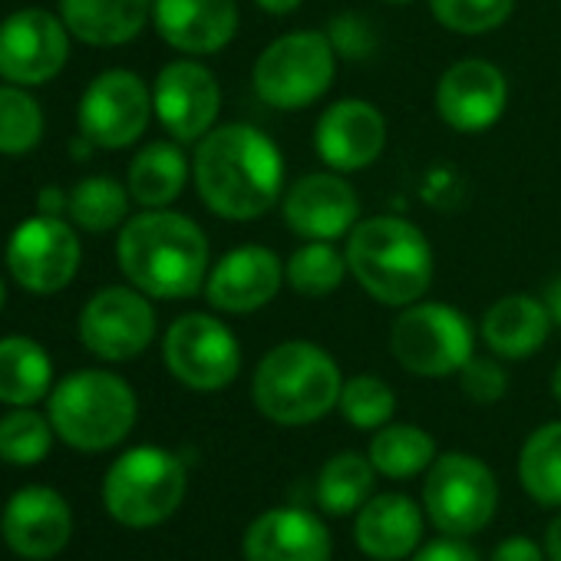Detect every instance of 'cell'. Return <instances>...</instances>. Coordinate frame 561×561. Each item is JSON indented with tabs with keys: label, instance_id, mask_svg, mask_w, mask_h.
I'll return each instance as SVG.
<instances>
[{
	"label": "cell",
	"instance_id": "5b68a950",
	"mask_svg": "<svg viewBox=\"0 0 561 561\" xmlns=\"http://www.w3.org/2000/svg\"><path fill=\"white\" fill-rule=\"evenodd\" d=\"M136 393L110 370H77L50 393V423L57 436L80 453L119 446L136 426Z\"/></svg>",
	"mask_w": 561,
	"mask_h": 561
},
{
	"label": "cell",
	"instance_id": "d4e9b609",
	"mask_svg": "<svg viewBox=\"0 0 561 561\" xmlns=\"http://www.w3.org/2000/svg\"><path fill=\"white\" fill-rule=\"evenodd\" d=\"M551 314L545 301H535L528 295H508L495 301L482 318V341L495 357L505 360H525L538 354L551 331Z\"/></svg>",
	"mask_w": 561,
	"mask_h": 561
},
{
	"label": "cell",
	"instance_id": "f35d334b",
	"mask_svg": "<svg viewBox=\"0 0 561 561\" xmlns=\"http://www.w3.org/2000/svg\"><path fill=\"white\" fill-rule=\"evenodd\" d=\"M489 561H548V558H545V551L531 538L512 535V538H505V541L495 545V551H492Z\"/></svg>",
	"mask_w": 561,
	"mask_h": 561
},
{
	"label": "cell",
	"instance_id": "74e56055",
	"mask_svg": "<svg viewBox=\"0 0 561 561\" xmlns=\"http://www.w3.org/2000/svg\"><path fill=\"white\" fill-rule=\"evenodd\" d=\"M413 561H482V558L466 538L446 535V538H433V541L420 545Z\"/></svg>",
	"mask_w": 561,
	"mask_h": 561
},
{
	"label": "cell",
	"instance_id": "f6af8a7d",
	"mask_svg": "<svg viewBox=\"0 0 561 561\" xmlns=\"http://www.w3.org/2000/svg\"><path fill=\"white\" fill-rule=\"evenodd\" d=\"M4 301H8V285H4V277H0V311H4Z\"/></svg>",
	"mask_w": 561,
	"mask_h": 561
},
{
	"label": "cell",
	"instance_id": "f546056e",
	"mask_svg": "<svg viewBox=\"0 0 561 561\" xmlns=\"http://www.w3.org/2000/svg\"><path fill=\"white\" fill-rule=\"evenodd\" d=\"M522 489L538 505H561V423L538 426L518 453Z\"/></svg>",
	"mask_w": 561,
	"mask_h": 561
},
{
	"label": "cell",
	"instance_id": "7a4b0ae2",
	"mask_svg": "<svg viewBox=\"0 0 561 561\" xmlns=\"http://www.w3.org/2000/svg\"><path fill=\"white\" fill-rule=\"evenodd\" d=\"M116 261L133 288L159 301H182L198 295L208 277L205 231L169 208H146L126 218Z\"/></svg>",
	"mask_w": 561,
	"mask_h": 561
},
{
	"label": "cell",
	"instance_id": "d590c367",
	"mask_svg": "<svg viewBox=\"0 0 561 561\" xmlns=\"http://www.w3.org/2000/svg\"><path fill=\"white\" fill-rule=\"evenodd\" d=\"M436 21L462 37H479L505 24L515 0H430Z\"/></svg>",
	"mask_w": 561,
	"mask_h": 561
},
{
	"label": "cell",
	"instance_id": "bcb514c9",
	"mask_svg": "<svg viewBox=\"0 0 561 561\" xmlns=\"http://www.w3.org/2000/svg\"><path fill=\"white\" fill-rule=\"evenodd\" d=\"M387 4H410V0H387Z\"/></svg>",
	"mask_w": 561,
	"mask_h": 561
},
{
	"label": "cell",
	"instance_id": "cb8c5ba5",
	"mask_svg": "<svg viewBox=\"0 0 561 561\" xmlns=\"http://www.w3.org/2000/svg\"><path fill=\"white\" fill-rule=\"evenodd\" d=\"M60 18L90 47H123L142 34L152 0H60Z\"/></svg>",
	"mask_w": 561,
	"mask_h": 561
},
{
	"label": "cell",
	"instance_id": "277c9868",
	"mask_svg": "<svg viewBox=\"0 0 561 561\" xmlns=\"http://www.w3.org/2000/svg\"><path fill=\"white\" fill-rule=\"evenodd\" d=\"M344 390L334 357L311 341H285L254 370L251 397L261 416L277 426H308L328 416Z\"/></svg>",
	"mask_w": 561,
	"mask_h": 561
},
{
	"label": "cell",
	"instance_id": "d6986e66",
	"mask_svg": "<svg viewBox=\"0 0 561 561\" xmlns=\"http://www.w3.org/2000/svg\"><path fill=\"white\" fill-rule=\"evenodd\" d=\"M0 525H4V541L11 551L31 561H44L67 548L73 535V512L57 489L27 485L8 502Z\"/></svg>",
	"mask_w": 561,
	"mask_h": 561
},
{
	"label": "cell",
	"instance_id": "ba28073f",
	"mask_svg": "<svg viewBox=\"0 0 561 561\" xmlns=\"http://www.w3.org/2000/svg\"><path fill=\"white\" fill-rule=\"evenodd\" d=\"M472 324L462 311L436 301H416L390 328V351L403 370L416 377L459 374L472 357Z\"/></svg>",
	"mask_w": 561,
	"mask_h": 561
},
{
	"label": "cell",
	"instance_id": "83f0119b",
	"mask_svg": "<svg viewBox=\"0 0 561 561\" xmlns=\"http://www.w3.org/2000/svg\"><path fill=\"white\" fill-rule=\"evenodd\" d=\"M370 462L387 479H413L436 459V443L413 423H387L370 439Z\"/></svg>",
	"mask_w": 561,
	"mask_h": 561
},
{
	"label": "cell",
	"instance_id": "8d00e7d4",
	"mask_svg": "<svg viewBox=\"0 0 561 561\" xmlns=\"http://www.w3.org/2000/svg\"><path fill=\"white\" fill-rule=\"evenodd\" d=\"M459 383H462V393L472 400V403H499L508 390V374L502 370L499 360L492 357H469V364L459 370Z\"/></svg>",
	"mask_w": 561,
	"mask_h": 561
},
{
	"label": "cell",
	"instance_id": "ac0fdd59",
	"mask_svg": "<svg viewBox=\"0 0 561 561\" xmlns=\"http://www.w3.org/2000/svg\"><path fill=\"white\" fill-rule=\"evenodd\" d=\"M285 225L308 241H334L354 231L360 202L337 172H314L298 179L280 202Z\"/></svg>",
	"mask_w": 561,
	"mask_h": 561
},
{
	"label": "cell",
	"instance_id": "ab89813d",
	"mask_svg": "<svg viewBox=\"0 0 561 561\" xmlns=\"http://www.w3.org/2000/svg\"><path fill=\"white\" fill-rule=\"evenodd\" d=\"M545 558L548 561H561V515L551 518V525L545 531Z\"/></svg>",
	"mask_w": 561,
	"mask_h": 561
},
{
	"label": "cell",
	"instance_id": "60d3db41",
	"mask_svg": "<svg viewBox=\"0 0 561 561\" xmlns=\"http://www.w3.org/2000/svg\"><path fill=\"white\" fill-rule=\"evenodd\" d=\"M545 308H548V314H551V321L561 328V274L551 280V285L545 288Z\"/></svg>",
	"mask_w": 561,
	"mask_h": 561
},
{
	"label": "cell",
	"instance_id": "6da1fadb",
	"mask_svg": "<svg viewBox=\"0 0 561 561\" xmlns=\"http://www.w3.org/2000/svg\"><path fill=\"white\" fill-rule=\"evenodd\" d=\"M202 202L228 221L261 218L285 188V159L248 123H228L198 139L192 162Z\"/></svg>",
	"mask_w": 561,
	"mask_h": 561
},
{
	"label": "cell",
	"instance_id": "1f68e13d",
	"mask_svg": "<svg viewBox=\"0 0 561 561\" xmlns=\"http://www.w3.org/2000/svg\"><path fill=\"white\" fill-rule=\"evenodd\" d=\"M67 211L83 231H113L126 225L129 215V188H123L110 175H90L77 182V188L67 195Z\"/></svg>",
	"mask_w": 561,
	"mask_h": 561
},
{
	"label": "cell",
	"instance_id": "4dcf8cb0",
	"mask_svg": "<svg viewBox=\"0 0 561 561\" xmlns=\"http://www.w3.org/2000/svg\"><path fill=\"white\" fill-rule=\"evenodd\" d=\"M347 271V254H341L331 241H308L288 257L285 280L301 298H328L344 285Z\"/></svg>",
	"mask_w": 561,
	"mask_h": 561
},
{
	"label": "cell",
	"instance_id": "30bf717a",
	"mask_svg": "<svg viewBox=\"0 0 561 561\" xmlns=\"http://www.w3.org/2000/svg\"><path fill=\"white\" fill-rule=\"evenodd\" d=\"M8 271L31 295H57L80 271L83 248L77 231L57 215H34L11 231Z\"/></svg>",
	"mask_w": 561,
	"mask_h": 561
},
{
	"label": "cell",
	"instance_id": "ee69618b",
	"mask_svg": "<svg viewBox=\"0 0 561 561\" xmlns=\"http://www.w3.org/2000/svg\"><path fill=\"white\" fill-rule=\"evenodd\" d=\"M551 393L558 397V403H561V364L554 367V374H551Z\"/></svg>",
	"mask_w": 561,
	"mask_h": 561
},
{
	"label": "cell",
	"instance_id": "3957f363",
	"mask_svg": "<svg viewBox=\"0 0 561 561\" xmlns=\"http://www.w3.org/2000/svg\"><path fill=\"white\" fill-rule=\"evenodd\" d=\"M347 264L357 285L387 308H410L433 285V248L426 234L393 215L354 225Z\"/></svg>",
	"mask_w": 561,
	"mask_h": 561
},
{
	"label": "cell",
	"instance_id": "4316f807",
	"mask_svg": "<svg viewBox=\"0 0 561 561\" xmlns=\"http://www.w3.org/2000/svg\"><path fill=\"white\" fill-rule=\"evenodd\" d=\"M188 179V162L175 142H149L129 165L126 188L142 208L172 205Z\"/></svg>",
	"mask_w": 561,
	"mask_h": 561
},
{
	"label": "cell",
	"instance_id": "9a60e30c",
	"mask_svg": "<svg viewBox=\"0 0 561 561\" xmlns=\"http://www.w3.org/2000/svg\"><path fill=\"white\" fill-rule=\"evenodd\" d=\"M152 110L175 142H198L215 129L221 110L215 73L195 60L165 64L152 87Z\"/></svg>",
	"mask_w": 561,
	"mask_h": 561
},
{
	"label": "cell",
	"instance_id": "484cf974",
	"mask_svg": "<svg viewBox=\"0 0 561 561\" xmlns=\"http://www.w3.org/2000/svg\"><path fill=\"white\" fill-rule=\"evenodd\" d=\"M50 383L54 360L34 337H0V403L34 407L50 393Z\"/></svg>",
	"mask_w": 561,
	"mask_h": 561
},
{
	"label": "cell",
	"instance_id": "7402d4cb",
	"mask_svg": "<svg viewBox=\"0 0 561 561\" xmlns=\"http://www.w3.org/2000/svg\"><path fill=\"white\" fill-rule=\"evenodd\" d=\"M159 37L192 57L218 54L238 34L234 0H152Z\"/></svg>",
	"mask_w": 561,
	"mask_h": 561
},
{
	"label": "cell",
	"instance_id": "603a6c76",
	"mask_svg": "<svg viewBox=\"0 0 561 561\" xmlns=\"http://www.w3.org/2000/svg\"><path fill=\"white\" fill-rule=\"evenodd\" d=\"M354 541L374 561H400L423 545V508L403 492L370 495L357 512Z\"/></svg>",
	"mask_w": 561,
	"mask_h": 561
},
{
	"label": "cell",
	"instance_id": "e575fe53",
	"mask_svg": "<svg viewBox=\"0 0 561 561\" xmlns=\"http://www.w3.org/2000/svg\"><path fill=\"white\" fill-rule=\"evenodd\" d=\"M337 410L357 430H380L397 413V393L390 390L387 380L374 374H357L344 383Z\"/></svg>",
	"mask_w": 561,
	"mask_h": 561
},
{
	"label": "cell",
	"instance_id": "d6a6232c",
	"mask_svg": "<svg viewBox=\"0 0 561 561\" xmlns=\"http://www.w3.org/2000/svg\"><path fill=\"white\" fill-rule=\"evenodd\" d=\"M44 110L27 93V87L4 83L0 87V152L24 156L44 139Z\"/></svg>",
	"mask_w": 561,
	"mask_h": 561
},
{
	"label": "cell",
	"instance_id": "44dd1931",
	"mask_svg": "<svg viewBox=\"0 0 561 561\" xmlns=\"http://www.w3.org/2000/svg\"><path fill=\"white\" fill-rule=\"evenodd\" d=\"M241 554L244 561H331V531L305 508H267L248 525Z\"/></svg>",
	"mask_w": 561,
	"mask_h": 561
},
{
	"label": "cell",
	"instance_id": "4fadbf2b",
	"mask_svg": "<svg viewBox=\"0 0 561 561\" xmlns=\"http://www.w3.org/2000/svg\"><path fill=\"white\" fill-rule=\"evenodd\" d=\"M70 60V31L64 18L27 8L0 24V80L18 87H44L64 73Z\"/></svg>",
	"mask_w": 561,
	"mask_h": 561
},
{
	"label": "cell",
	"instance_id": "8992f818",
	"mask_svg": "<svg viewBox=\"0 0 561 561\" xmlns=\"http://www.w3.org/2000/svg\"><path fill=\"white\" fill-rule=\"evenodd\" d=\"M188 472L182 459L159 446H136L123 453L103 482L110 515L126 528H152L175 515L185 499Z\"/></svg>",
	"mask_w": 561,
	"mask_h": 561
},
{
	"label": "cell",
	"instance_id": "f1b7e54d",
	"mask_svg": "<svg viewBox=\"0 0 561 561\" xmlns=\"http://www.w3.org/2000/svg\"><path fill=\"white\" fill-rule=\"evenodd\" d=\"M374 462L360 453H337L318 476V502L328 515H351L374 495Z\"/></svg>",
	"mask_w": 561,
	"mask_h": 561
},
{
	"label": "cell",
	"instance_id": "5bb4252c",
	"mask_svg": "<svg viewBox=\"0 0 561 561\" xmlns=\"http://www.w3.org/2000/svg\"><path fill=\"white\" fill-rule=\"evenodd\" d=\"M156 337V311L139 288H103L80 311V341L110 364L139 357Z\"/></svg>",
	"mask_w": 561,
	"mask_h": 561
},
{
	"label": "cell",
	"instance_id": "836d02e7",
	"mask_svg": "<svg viewBox=\"0 0 561 561\" xmlns=\"http://www.w3.org/2000/svg\"><path fill=\"white\" fill-rule=\"evenodd\" d=\"M54 423L31 407H18L0 420V459L11 466H37L50 456Z\"/></svg>",
	"mask_w": 561,
	"mask_h": 561
},
{
	"label": "cell",
	"instance_id": "e0dca14e",
	"mask_svg": "<svg viewBox=\"0 0 561 561\" xmlns=\"http://www.w3.org/2000/svg\"><path fill=\"white\" fill-rule=\"evenodd\" d=\"M508 103L505 77L495 64L469 57L453 64L436 87V110L456 133H482L499 123Z\"/></svg>",
	"mask_w": 561,
	"mask_h": 561
},
{
	"label": "cell",
	"instance_id": "ffe728a7",
	"mask_svg": "<svg viewBox=\"0 0 561 561\" xmlns=\"http://www.w3.org/2000/svg\"><path fill=\"white\" fill-rule=\"evenodd\" d=\"M387 142V119L367 100H341L318 119L314 149L334 172H360L377 162Z\"/></svg>",
	"mask_w": 561,
	"mask_h": 561
},
{
	"label": "cell",
	"instance_id": "9c48e42d",
	"mask_svg": "<svg viewBox=\"0 0 561 561\" xmlns=\"http://www.w3.org/2000/svg\"><path fill=\"white\" fill-rule=\"evenodd\" d=\"M423 505L443 535L469 538L495 518L499 482L482 459L469 453H446L426 469Z\"/></svg>",
	"mask_w": 561,
	"mask_h": 561
},
{
	"label": "cell",
	"instance_id": "7c38bea8",
	"mask_svg": "<svg viewBox=\"0 0 561 561\" xmlns=\"http://www.w3.org/2000/svg\"><path fill=\"white\" fill-rule=\"evenodd\" d=\"M152 113H156L152 93L139 73L106 70L87 87L77 123H80V136L90 146L126 149L146 133Z\"/></svg>",
	"mask_w": 561,
	"mask_h": 561
},
{
	"label": "cell",
	"instance_id": "8fae6325",
	"mask_svg": "<svg viewBox=\"0 0 561 561\" xmlns=\"http://www.w3.org/2000/svg\"><path fill=\"white\" fill-rule=\"evenodd\" d=\"M162 357L169 374L198 393L225 390L241 370L238 337L211 314H185L172 321L165 331Z\"/></svg>",
	"mask_w": 561,
	"mask_h": 561
},
{
	"label": "cell",
	"instance_id": "b9f144b4",
	"mask_svg": "<svg viewBox=\"0 0 561 561\" xmlns=\"http://www.w3.org/2000/svg\"><path fill=\"white\" fill-rule=\"evenodd\" d=\"M60 208H67V198L57 185H50L47 192H41V211L44 215H60Z\"/></svg>",
	"mask_w": 561,
	"mask_h": 561
},
{
	"label": "cell",
	"instance_id": "7bdbcfd3",
	"mask_svg": "<svg viewBox=\"0 0 561 561\" xmlns=\"http://www.w3.org/2000/svg\"><path fill=\"white\" fill-rule=\"evenodd\" d=\"M254 4H257L261 11H267V14L285 18V14H291V11L301 8V0H254Z\"/></svg>",
	"mask_w": 561,
	"mask_h": 561
},
{
	"label": "cell",
	"instance_id": "2e32d148",
	"mask_svg": "<svg viewBox=\"0 0 561 561\" xmlns=\"http://www.w3.org/2000/svg\"><path fill=\"white\" fill-rule=\"evenodd\" d=\"M285 285V264L267 248L244 244L215 261L205 277V298L215 311L225 314H251L274 301Z\"/></svg>",
	"mask_w": 561,
	"mask_h": 561
},
{
	"label": "cell",
	"instance_id": "52a82bcc",
	"mask_svg": "<svg viewBox=\"0 0 561 561\" xmlns=\"http://www.w3.org/2000/svg\"><path fill=\"white\" fill-rule=\"evenodd\" d=\"M334 44L321 31L277 37L254 64V90L274 110H305L334 83Z\"/></svg>",
	"mask_w": 561,
	"mask_h": 561
}]
</instances>
